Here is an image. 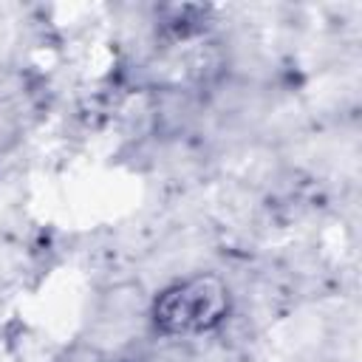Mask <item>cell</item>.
Masks as SVG:
<instances>
[{
	"instance_id": "6da1fadb",
	"label": "cell",
	"mask_w": 362,
	"mask_h": 362,
	"mask_svg": "<svg viewBox=\"0 0 362 362\" xmlns=\"http://www.w3.org/2000/svg\"><path fill=\"white\" fill-rule=\"evenodd\" d=\"M232 308L229 288L215 274H192L161 288L150 305L153 328L161 337H204L218 331Z\"/></svg>"
},
{
	"instance_id": "7a4b0ae2",
	"label": "cell",
	"mask_w": 362,
	"mask_h": 362,
	"mask_svg": "<svg viewBox=\"0 0 362 362\" xmlns=\"http://www.w3.org/2000/svg\"><path fill=\"white\" fill-rule=\"evenodd\" d=\"M206 14L209 11L204 6H167L158 11V31L170 42H184L189 37L204 34Z\"/></svg>"
}]
</instances>
